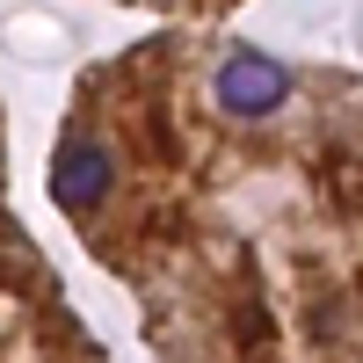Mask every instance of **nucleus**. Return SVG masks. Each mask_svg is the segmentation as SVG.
I'll return each mask as SVG.
<instances>
[{"mask_svg":"<svg viewBox=\"0 0 363 363\" xmlns=\"http://www.w3.org/2000/svg\"><path fill=\"white\" fill-rule=\"evenodd\" d=\"M211 87H218V109L225 116H269V109L291 95V66L269 58V51H233Z\"/></svg>","mask_w":363,"mask_h":363,"instance_id":"nucleus-1","label":"nucleus"},{"mask_svg":"<svg viewBox=\"0 0 363 363\" xmlns=\"http://www.w3.org/2000/svg\"><path fill=\"white\" fill-rule=\"evenodd\" d=\"M109 189H116V153L102 138H66L58 145V160H51L58 211H95V203H109Z\"/></svg>","mask_w":363,"mask_h":363,"instance_id":"nucleus-2","label":"nucleus"}]
</instances>
